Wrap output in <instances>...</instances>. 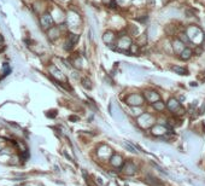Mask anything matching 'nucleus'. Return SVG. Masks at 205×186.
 Returning <instances> with one entry per match:
<instances>
[{
	"label": "nucleus",
	"instance_id": "b1692460",
	"mask_svg": "<svg viewBox=\"0 0 205 186\" xmlns=\"http://www.w3.org/2000/svg\"><path fill=\"white\" fill-rule=\"evenodd\" d=\"M152 166H153V167H154L156 169H158V170L161 172V173H163V174H165V175H168V173H167V172H165V170H164V169H163L162 167H159V166H158V164H157V163H154V162H152Z\"/></svg>",
	"mask_w": 205,
	"mask_h": 186
},
{
	"label": "nucleus",
	"instance_id": "0eeeda50",
	"mask_svg": "<svg viewBox=\"0 0 205 186\" xmlns=\"http://www.w3.org/2000/svg\"><path fill=\"white\" fill-rule=\"evenodd\" d=\"M50 71H51V74H52V79H58V80H60V81H63V84H66V79H65V76L63 75V73H62L60 70H58V69L54 67V65H51L50 67Z\"/></svg>",
	"mask_w": 205,
	"mask_h": 186
},
{
	"label": "nucleus",
	"instance_id": "393cba45",
	"mask_svg": "<svg viewBox=\"0 0 205 186\" xmlns=\"http://www.w3.org/2000/svg\"><path fill=\"white\" fill-rule=\"evenodd\" d=\"M180 40L182 41V43L184 44V43H189V40H188V38H187V35H186V33H182V34H180Z\"/></svg>",
	"mask_w": 205,
	"mask_h": 186
},
{
	"label": "nucleus",
	"instance_id": "9d476101",
	"mask_svg": "<svg viewBox=\"0 0 205 186\" xmlns=\"http://www.w3.org/2000/svg\"><path fill=\"white\" fill-rule=\"evenodd\" d=\"M144 98H145L147 102H150V103H154V102L161 99V95L157 92H154V91H146Z\"/></svg>",
	"mask_w": 205,
	"mask_h": 186
},
{
	"label": "nucleus",
	"instance_id": "20e7f679",
	"mask_svg": "<svg viewBox=\"0 0 205 186\" xmlns=\"http://www.w3.org/2000/svg\"><path fill=\"white\" fill-rule=\"evenodd\" d=\"M53 18L51 16V13L46 12L44 13V15H41L40 17V24H41V28L45 29V30H49L50 28H52L53 27Z\"/></svg>",
	"mask_w": 205,
	"mask_h": 186
},
{
	"label": "nucleus",
	"instance_id": "2eb2a0df",
	"mask_svg": "<svg viewBox=\"0 0 205 186\" xmlns=\"http://www.w3.org/2000/svg\"><path fill=\"white\" fill-rule=\"evenodd\" d=\"M172 70H174L176 74H180V75H187L188 70L183 67H179V65H173L172 67Z\"/></svg>",
	"mask_w": 205,
	"mask_h": 186
},
{
	"label": "nucleus",
	"instance_id": "cd10ccee",
	"mask_svg": "<svg viewBox=\"0 0 205 186\" xmlns=\"http://www.w3.org/2000/svg\"><path fill=\"white\" fill-rule=\"evenodd\" d=\"M195 53L198 54V56H199L200 53H203V49H199V47H197V49H195Z\"/></svg>",
	"mask_w": 205,
	"mask_h": 186
},
{
	"label": "nucleus",
	"instance_id": "a211bd4d",
	"mask_svg": "<svg viewBox=\"0 0 205 186\" xmlns=\"http://www.w3.org/2000/svg\"><path fill=\"white\" fill-rule=\"evenodd\" d=\"M146 181H147L148 184L153 185V186H161V183L158 181V179H156V178H153V176H151V175H147Z\"/></svg>",
	"mask_w": 205,
	"mask_h": 186
},
{
	"label": "nucleus",
	"instance_id": "39448f33",
	"mask_svg": "<svg viewBox=\"0 0 205 186\" xmlns=\"http://www.w3.org/2000/svg\"><path fill=\"white\" fill-rule=\"evenodd\" d=\"M121 169L126 175H134L136 173V166L131 161H127V162L123 163Z\"/></svg>",
	"mask_w": 205,
	"mask_h": 186
},
{
	"label": "nucleus",
	"instance_id": "4468645a",
	"mask_svg": "<svg viewBox=\"0 0 205 186\" xmlns=\"http://www.w3.org/2000/svg\"><path fill=\"white\" fill-rule=\"evenodd\" d=\"M192 54H193V51L189 49V47H184V50L180 53V58L182 60H188L191 57H192Z\"/></svg>",
	"mask_w": 205,
	"mask_h": 186
},
{
	"label": "nucleus",
	"instance_id": "c85d7f7f",
	"mask_svg": "<svg viewBox=\"0 0 205 186\" xmlns=\"http://www.w3.org/2000/svg\"><path fill=\"white\" fill-rule=\"evenodd\" d=\"M1 43H4V38H3L1 34H0V44H1Z\"/></svg>",
	"mask_w": 205,
	"mask_h": 186
},
{
	"label": "nucleus",
	"instance_id": "f257e3e1",
	"mask_svg": "<svg viewBox=\"0 0 205 186\" xmlns=\"http://www.w3.org/2000/svg\"><path fill=\"white\" fill-rule=\"evenodd\" d=\"M186 35L189 40V43H192L197 46L202 44L204 40V33L202 32L199 27H197V25H189L186 30Z\"/></svg>",
	"mask_w": 205,
	"mask_h": 186
},
{
	"label": "nucleus",
	"instance_id": "ddd939ff",
	"mask_svg": "<svg viewBox=\"0 0 205 186\" xmlns=\"http://www.w3.org/2000/svg\"><path fill=\"white\" fill-rule=\"evenodd\" d=\"M151 132H152L153 135H164V134L167 133V127L161 126V125H157V126L152 127Z\"/></svg>",
	"mask_w": 205,
	"mask_h": 186
},
{
	"label": "nucleus",
	"instance_id": "dca6fc26",
	"mask_svg": "<svg viewBox=\"0 0 205 186\" xmlns=\"http://www.w3.org/2000/svg\"><path fill=\"white\" fill-rule=\"evenodd\" d=\"M68 41H69V43L71 44V45H76L77 43H79V41H80V35H79V34H69V36H68V39H66Z\"/></svg>",
	"mask_w": 205,
	"mask_h": 186
},
{
	"label": "nucleus",
	"instance_id": "4be33fe9",
	"mask_svg": "<svg viewBox=\"0 0 205 186\" xmlns=\"http://www.w3.org/2000/svg\"><path fill=\"white\" fill-rule=\"evenodd\" d=\"M124 146H126V149H128L129 151H131V152H138V151H136V149H135V146H133L131 143H128V141H124Z\"/></svg>",
	"mask_w": 205,
	"mask_h": 186
},
{
	"label": "nucleus",
	"instance_id": "f03ea898",
	"mask_svg": "<svg viewBox=\"0 0 205 186\" xmlns=\"http://www.w3.org/2000/svg\"><path fill=\"white\" fill-rule=\"evenodd\" d=\"M144 102H145V98H144V95L139 93H132L127 95L126 98V103L131 106H140L144 104Z\"/></svg>",
	"mask_w": 205,
	"mask_h": 186
},
{
	"label": "nucleus",
	"instance_id": "412c9836",
	"mask_svg": "<svg viewBox=\"0 0 205 186\" xmlns=\"http://www.w3.org/2000/svg\"><path fill=\"white\" fill-rule=\"evenodd\" d=\"M71 63H72L74 67H76V68H81V67H82V60H81V58H80L79 56H76L75 60H72Z\"/></svg>",
	"mask_w": 205,
	"mask_h": 186
},
{
	"label": "nucleus",
	"instance_id": "aec40b11",
	"mask_svg": "<svg viewBox=\"0 0 205 186\" xmlns=\"http://www.w3.org/2000/svg\"><path fill=\"white\" fill-rule=\"evenodd\" d=\"M129 53L131 54H138L139 53V45L138 44H132L129 47Z\"/></svg>",
	"mask_w": 205,
	"mask_h": 186
},
{
	"label": "nucleus",
	"instance_id": "1a4fd4ad",
	"mask_svg": "<svg viewBox=\"0 0 205 186\" xmlns=\"http://www.w3.org/2000/svg\"><path fill=\"white\" fill-rule=\"evenodd\" d=\"M109 161H110L111 166L115 167V168H121L122 164H123V158H122V156H121V155H117V154L112 155L111 158H110Z\"/></svg>",
	"mask_w": 205,
	"mask_h": 186
},
{
	"label": "nucleus",
	"instance_id": "423d86ee",
	"mask_svg": "<svg viewBox=\"0 0 205 186\" xmlns=\"http://www.w3.org/2000/svg\"><path fill=\"white\" fill-rule=\"evenodd\" d=\"M138 123L142 128H147L148 126H151V123H152V116L148 114H142L138 119Z\"/></svg>",
	"mask_w": 205,
	"mask_h": 186
},
{
	"label": "nucleus",
	"instance_id": "f3484780",
	"mask_svg": "<svg viewBox=\"0 0 205 186\" xmlns=\"http://www.w3.org/2000/svg\"><path fill=\"white\" fill-rule=\"evenodd\" d=\"M152 106L156 109V110H158V111H162V110H164L165 109V104L159 99V100H157V102H154V103H152Z\"/></svg>",
	"mask_w": 205,
	"mask_h": 186
},
{
	"label": "nucleus",
	"instance_id": "9b49d317",
	"mask_svg": "<svg viewBox=\"0 0 205 186\" xmlns=\"http://www.w3.org/2000/svg\"><path fill=\"white\" fill-rule=\"evenodd\" d=\"M173 50L175 53H181L183 50H184V44L182 43V41L180 39H175L173 41Z\"/></svg>",
	"mask_w": 205,
	"mask_h": 186
},
{
	"label": "nucleus",
	"instance_id": "6ab92c4d",
	"mask_svg": "<svg viewBox=\"0 0 205 186\" xmlns=\"http://www.w3.org/2000/svg\"><path fill=\"white\" fill-rule=\"evenodd\" d=\"M82 86H83L86 89H91L92 88V81L90 80V79H87V78H85V79H82Z\"/></svg>",
	"mask_w": 205,
	"mask_h": 186
},
{
	"label": "nucleus",
	"instance_id": "6e6552de",
	"mask_svg": "<svg viewBox=\"0 0 205 186\" xmlns=\"http://www.w3.org/2000/svg\"><path fill=\"white\" fill-rule=\"evenodd\" d=\"M115 40H116V35H115V33H112L111 30L105 32L104 35H102V41H104V43H105L106 45H109V46L113 45Z\"/></svg>",
	"mask_w": 205,
	"mask_h": 186
},
{
	"label": "nucleus",
	"instance_id": "bb28decb",
	"mask_svg": "<svg viewBox=\"0 0 205 186\" xmlns=\"http://www.w3.org/2000/svg\"><path fill=\"white\" fill-rule=\"evenodd\" d=\"M69 120L70 121H79V117L77 116H69Z\"/></svg>",
	"mask_w": 205,
	"mask_h": 186
},
{
	"label": "nucleus",
	"instance_id": "5701e85b",
	"mask_svg": "<svg viewBox=\"0 0 205 186\" xmlns=\"http://www.w3.org/2000/svg\"><path fill=\"white\" fill-rule=\"evenodd\" d=\"M3 69H4V75H5V76H6V75H9V74H11V67L8 63L3 64Z\"/></svg>",
	"mask_w": 205,
	"mask_h": 186
},
{
	"label": "nucleus",
	"instance_id": "f8f14e48",
	"mask_svg": "<svg viewBox=\"0 0 205 186\" xmlns=\"http://www.w3.org/2000/svg\"><path fill=\"white\" fill-rule=\"evenodd\" d=\"M167 106H168V109L170 110V111L175 113L176 110L179 109L181 105H180V102L177 100V99H175V98H170V99L168 100V104H167Z\"/></svg>",
	"mask_w": 205,
	"mask_h": 186
},
{
	"label": "nucleus",
	"instance_id": "a878e982",
	"mask_svg": "<svg viewBox=\"0 0 205 186\" xmlns=\"http://www.w3.org/2000/svg\"><path fill=\"white\" fill-rule=\"evenodd\" d=\"M47 116H49V117H51V119H53V117H56V116H57V114H56V111H49Z\"/></svg>",
	"mask_w": 205,
	"mask_h": 186
},
{
	"label": "nucleus",
	"instance_id": "7ed1b4c3",
	"mask_svg": "<svg viewBox=\"0 0 205 186\" xmlns=\"http://www.w3.org/2000/svg\"><path fill=\"white\" fill-rule=\"evenodd\" d=\"M132 45V39L127 35H118L117 39V49L118 51H127Z\"/></svg>",
	"mask_w": 205,
	"mask_h": 186
}]
</instances>
